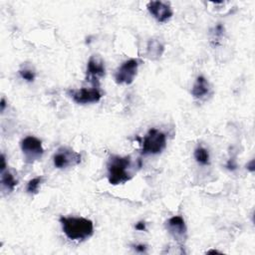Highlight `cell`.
<instances>
[{"instance_id": "6da1fadb", "label": "cell", "mask_w": 255, "mask_h": 255, "mask_svg": "<svg viewBox=\"0 0 255 255\" xmlns=\"http://www.w3.org/2000/svg\"><path fill=\"white\" fill-rule=\"evenodd\" d=\"M59 222L64 234L73 241H84L94 234V223L91 219L75 216H61Z\"/></svg>"}, {"instance_id": "2e32d148", "label": "cell", "mask_w": 255, "mask_h": 255, "mask_svg": "<svg viewBox=\"0 0 255 255\" xmlns=\"http://www.w3.org/2000/svg\"><path fill=\"white\" fill-rule=\"evenodd\" d=\"M19 75L23 80H25L27 82H30V83L35 80V76H36L35 72L33 70L29 69V68L20 69L19 70Z\"/></svg>"}, {"instance_id": "7402d4cb", "label": "cell", "mask_w": 255, "mask_h": 255, "mask_svg": "<svg viewBox=\"0 0 255 255\" xmlns=\"http://www.w3.org/2000/svg\"><path fill=\"white\" fill-rule=\"evenodd\" d=\"M246 166H247V168H248L251 172H253V171H254V160L252 159Z\"/></svg>"}, {"instance_id": "e0dca14e", "label": "cell", "mask_w": 255, "mask_h": 255, "mask_svg": "<svg viewBox=\"0 0 255 255\" xmlns=\"http://www.w3.org/2000/svg\"><path fill=\"white\" fill-rule=\"evenodd\" d=\"M133 249H134L136 252H138V253H145L147 247H146V245H144V244H136V245L133 246Z\"/></svg>"}, {"instance_id": "8fae6325", "label": "cell", "mask_w": 255, "mask_h": 255, "mask_svg": "<svg viewBox=\"0 0 255 255\" xmlns=\"http://www.w3.org/2000/svg\"><path fill=\"white\" fill-rule=\"evenodd\" d=\"M211 94V88L204 76H198L192 86L191 95L197 100H204Z\"/></svg>"}, {"instance_id": "3957f363", "label": "cell", "mask_w": 255, "mask_h": 255, "mask_svg": "<svg viewBox=\"0 0 255 255\" xmlns=\"http://www.w3.org/2000/svg\"><path fill=\"white\" fill-rule=\"evenodd\" d=\"M166 146V135L157 128H150L141 142L142 155H154L160 153Z\"/></svg>"}, {"instance_id": "603a6c76", "label": "cell", "mask_w": 255, "mask_h": 255, "mask_svg": "<svg viewBox=\"0 0 255 255\" xmlns=\"http://www.w3.org/2000/svg\"><path fill=\"white\" fill-rule=\"evenodd\" d=\"M207 253H218V251L217 250H209V251H207Z\"/></svg>"}, {"instance_id": "30bf717a", "label": "cell", "mask_w": 255, "mask_h": 255, "mask_svg": "<svg viewBox=\"0 0 255 255\" xmlns=\"http://www.w3.org/2000/svg\"><path fill=\"white\" fill-rule=\"evenodd\" d=\"M106 74V68L104 61L99 56H91L86 68V79L94 85L99 84V79Z\"/></svg>"}, {"instance_id": "5b68a950", "label": "cell", "mask_w": 255, "mask_h": 255, "mask_svg": "<svg viewBox=\"0 0 255 255\" xmlns=\"http://www.w3.org/2000/svg\"><path fill=\"white\" fill-rule=\"evenodd\" d=\"M20 147L27 163H33L36 160H39L44 153L42 141L33 135L24 137L20 141Z\"/></svg>"}, {"instance_id": "9c48e42d", "label": "cell", "mask_w": 255, "mask_h": 255, "mask_svg": "<svg viewBox=\"0 0 255 255\" xmlns=\"http://www.w3.org/2000/svg\"><path fill=\"white\" fill-rule=\"evenodd\" d=\"M146 8L149 14L159 23L167 22L173 15V11L168 2L149 1Z\"/></svg>"}, {"instance_id": "7a4b0ae2", "label": "cell", "mask_w": 255, "mask_h": 255, "mask_svg": "<svg viewBox=\"0 0 255 255\" xmlns=\"http://www.w3.org/2000/svg\"><path fill=\"white\" fill-rule=\"evenodd\" d=\"M108 180L113 185L123 184L130 180L133 176L132 161L129 155L121 156L113 154L107 163Z\"/></svg>"}, {"instance_id": "8992f818", "label": "cell", "mask_w": 255, "mask_h": 255, "mask_svg": "<svg viewBox=\"0 0 255 255\" xmlns=\"http://www.w3.org/2000/svg\"><path fill=\"white\" fill-rule=\"evenodd\" d=\"M140 61L134 58L125 61L115 72V82L118 85H130L137 74Z\"/></svg>"}, {"instance_id": "44dd1931", "label": "cell", "mask_w": 255, "mask_h": 255, "mask_svg": "<svg viewBox=\"0 0 255 255\" xmlns=\"http://www.w3.org/2000/svg\"><path fill=\"white\" fill-rule=\"evenodd\" d=\"M0 106H1V113H3L4 112V110H5V108H6V101H5V99L4 98H2L1 99V102H0Z\"/></svg>"}, {"instance_id": "ba28073f", "label": "cell", "mask_w": 255, "mask_h": 255, "mask_svg": "<svg viewBox=\"0 0 255 255\" xmlns=\"http://www.w3.org/2000/svg\"><path fill=\"white\" fill-rule=\"evenodd\" d=\"M165 228L178 242L183 243L187 237V228L182 216L174 215L165 221Z\"/></svg>"}, {"instance_id": "5bb4252c", "label": "cell", "mask_w": 255, "mask_h": 255, "mask_svg": "<svg viewBox=\"0 0 255 255\" xmlns=\"http://www.w3.org/2000/svg\"><path fill=\"white\" fill-rule=\"evenodd\" d=\"M193 156L197 163L201 165H208L209 164V152L208 150L203 146H197L194 149Z\"/></svg>"}, {"instance_id": "277c9868", "label": "cell", "mask_w": 255, "mask_h": 255, "mask_svg": "<svg viewBox=\"0 0 255 255\" xmlns=\"http://www.w3.org/2000/svg\"><path fill=\"white\" fill-rule=\"evenodd\" d=\"M82 160L80 152L68 146H61L53 155V164L56 168L63 169L78 165Z\"/></svg>"}, {"instance_id": "d6986e66", "label": "cell", "mask_w": 255, "mask_h": 255, "mask_svg": "<svg viewBox=\"0 0 255 255\" xmlns=\"http://www.w3.org/2000/svg\"><path fill=\"white\" fill-rule=\"evenodd\" d=\"M236 162L234 159H229L227 164H226V167L229 169V170H234L236 168Z\"/></svg>"}, {"instance_id": "52a82bcc", "label": "cell", "mask_w": 255, "mask_h": 255, "mask_svg": "<svg viewBox=\"0 0 255 255\" xmlns=\"http://www.w3.org/2000/svg\"><path fill=\"white\" fill-rule=\"evenodd\" d=\"M68 95L76 104H79V105L98 103L103 97L102 92L98 87L70 90L68 91Z\"/></svg>"}, {"instance_id": "9a60e30c", "label": "cell", "mask_w": 255, "mask_h": 255, "mask_svg": "<svg viewBox=\"0 0 255 255\" xmlns=\"http://www.w3.org/2000/svg\"><path fill=\"white\" fill-rule=\"evenodd\" d=\"M43 180H44L43 176H36V177L30 179L27 183V186H26L27 193H29L31 195L37 194L38 191H39V187H40L41 183L43 182Z\"/></svg>"}, {"instance_id": "7c38bea8", "label": "cell", "mask_w": 255, "mask_h": 255, "mask_svg": "<svg viewBox=\"0 0 255 255\" xmlns=\"http://www.w3.org/2000/svg\"><path fill=\"white\" fill-rule=\"evenodd\" d=\"M164 49V44L158 38H151L147 41L145 56L152 61L158 60L162 56Z\"/></svg>"}, {"instance_id": "4fadbf2b", "label": "cell", "mask_w": 255, "mask_h": 255, "mask_svg": "<svg viewBox=\"0 0 255 255\" xmlns=\"http://www.w3.org/2000/svg\"><path fill=\"white\" fill-rule=\"evenodd\" d=\"M18 181L14 174L10 170H4L1 172V187L5 192H11L16 187Z\"/></svg>"}, {"instance_id": "ac0fdd59", "label": "cell", "mask_w": 255, "mask_h": 255, "mask_svg": "<svg viewBox=\"0 0 255 255\" xmlns=\"http://www.w3.org/2000/svg\"><path fill=\"white\" fill-rule=\"evenodd\" d=\"M134 228L138 231H145L146 230V224L144 221H138L135 225H134Z\"/></svg>"}, {"instance_id": "ffe728a7", "label": "cell", "mask_w": 255, "mask_h": 255, "mask_svg": "<svg viewBox=\"0 0 255 255\" xmlns=\"http://www.w3.org/2000/svg\"><path fill=\"white\" fill-rule=\"evenodd\" d=\"M6 159H5V155L2 153L1 155V172L4 171L6 169Z\"/></svg>"}]
</instances>
